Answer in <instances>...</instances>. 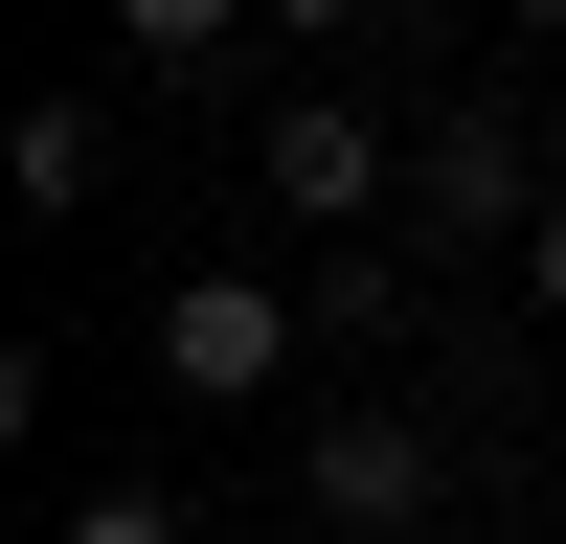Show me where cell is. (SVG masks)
<instances>
[{
	"label": "cell",
	"mask_w": 566,
	"mask_h": 544,
	"mask_svg": "<svg viewBox=\"0 0 566 544\" xmlns=\"http://www.w3.org/2000/svg\"><path fill=\"white\" fill-rule=\"evenodd\" d=\"M522 317H566V205H544V227H522Z\"/></svg>",
	"instance_id": "cell-9"
},
{
	"label": "cell",
	"mask_w": 566,
	"mask_h": 544,
	"mask_svg": "<svg viewBox=\"0 0 566 544\" xmlns=\"http://www.w3.org/2000/svg\"><path fill=\"white\" fill-rule=\"evenodd\" d=\"M408 317V250H317V341H386Z\"/></svg>",
	"instance_id": "cell-7"
},
{
	"label": "cell",
	"mask_w": 566,
	"mask_h": 544,
	"mask_svg": "<svg viewBox=\"0 0 566 544\" xmlns=\"http://www.w3.org/2000/svg\"><path fill=\"white\" fill-rule=\"evenodd\" d=\"M0 181H23L45 227H91V181H114V114H91V91H45V114H0Z\"/></svg>",
	"instance_id": "cell-5"
},
{
	"label": "cell",
	"mask_w": 566,
	"mask_h": 544,
	"mask_svg": "<svg viewBox=\"0 0 566 544\" xmlns=\"http://www.w3.org/2000/svg\"><path fill=\"white\" fill-rule=\"evenodd\" d=\"M544 205H566L544 136L499 114V91H453V114H408V227H386V250H408V272H522Z\"/></svg>",
	"instance_id": "cell-1"
},
{
	"label": "cell",
	"mask_w": 566,
	"mask_h": 544,
	"mask_svg": "<svg viewBox=\"0 0 566 544\" xmlns=\"http://www.w3.org/2000/svg\"><path fill=\"white\" fill-rule=\"evenodd\" d=\"M431 477H453V453L431 431H408V408H340V431H317V522H340V544H408V522H431Z\"/></svg>",
	"instance_id": "cell-4"
},
{
	"label": "cell",
	"mask_w": 566,
	"mask_h": 544,
	"mask_svg": "<svg viewBox=\"0 0 566 544\" xmlns=\"http://www.w3.org/2000/svg\"><path fill=\"white\" fill-rule=\"evenodd\" d=\"M250 205L317 227V250H340V227H408V136L363 114V91H272L250 114Z\"/></svg>",
	"instance_id": "cell-2"
},
{
	"label": "cell",
	"mask_w": 566,
	"mask_h": 544,
	"mask_svg": "<svg viewBox=\"0 0 566 544\" xmlns=\"http://www.w3.org/2000/svg\"><path fill=\"white\" fill-rule=\"evenodd\" d=\"M522 45H544V69H566V0H522Z\"/></svg>",
	"instance_id": "cell-11"
},
{
	"label": "cell",
	"mask_w": 566,
	"mask_h": 544,
	"mask_svg": "<svg viewBox=\"0 0 566 544\" xmlns=\"http://www.w3.org/2000/svg\"><path fill=\"white\" fill-rule=\"evenodd\" d=\"M250 23H272V0H114L136 69H205V45H250Z\"/></svg>",
	"instance_id": "cell-6"
},
{
	"label": "cell",
	"mask_w": 566,
	"mask_h": 544,
	"mask_svg": "<svg viewBox=\"0 0 566 544\" xmlns=\"http://www.w3.org/2000/svg\"><path fill=\"white\" fill-rule=\"evenodd\" d=\"M45 544H205V499H159V477H114V499H69Z\"/></svg>",
	"instance_id": "cell-8"
},
{
	"label": "cell",
	"mask_w": 566,
	"mask_h": 544,
	"mask_svg": "<svg viewBox=\"0 0 566 544\" xmlns=\"http://www.w3.org/2000/svg\"><path fill=\"white\" fill-rule=\"evenodd\" d=\"M295 341H317V295H272V272H181V295H159V386L181 408H272Z\"/></svg>",
	"instance_id": "cell-3"
},
{
	"label": "cell",
	"mask_w": 566,
	"mask_h": 544,
	"mask_svg": "<svg viewBox=\"0 0 566 544\" xmlns=\"http://www.w3.org/2000/svg\"><path fill=\"white\" fill-rule=\"evenodd\" d=\"M272 23H295V45H340V23H386V0H272Z\"/></svg>",
	"instance_id": "cell-10"
}]
</instances>
